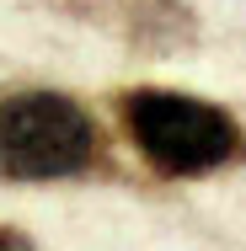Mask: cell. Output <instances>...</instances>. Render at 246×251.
Segmentation results:
<instances>
[{"label":"cell","mask_w":246,"mask_h":251,"mask_svg":"<svg viewBox=\"0 0 246 251\" xmlns=\"http://www.w3.org/2000/svg\"><path fill=\"white\" fill-rule=\"evenodd\" d=\"M112 176V145L102 123L49 86L0 91V182H91Z\"/></svg>","instance_id":"6da1fadb"},{"label":"cell","mask_w":246,"mask_h":251,"mask_svg":"<svg viewBox=\"0 0 246 251\" xmlns=\"http://www.w3.org/2000/svg\"><path fill=\"white\" fill-rule=\"evenodd\" d=\"M118 118H123V134L139 150V160L166 182L214 176V171H230L246 160V128L219 101L193 97V91L134 86L118 97Z\"/></svg>","instance_id":"7a4b0ae2"},{"label":"cell","mask_w":246,"mask_h":251,"mask_svg":"<svg viewBox=\"0 0 246 251\" xmlns=\"http://www.w3.org/2000/svg\"><path fill=\"white\" fill-rule=\"evenodd\" d=\"M118 32L134 53L166 59L198 43V16L188 0H118Z\"/></svg>","instance_id":"3957f363"},{"label":"cell","mask_w":246,"mask_h":251,"mask_svg":"<svg viewBox=\"0 0 246 251\" xmlns=\"http://www.w3.org/2000/svg\"><path fill=\"white\" fill-rule=\"evenodd\" d=\"M0 251H38L22 230H11V225H0Z\"/></svg>","instance_id":"277c9868"}]
</instances>
